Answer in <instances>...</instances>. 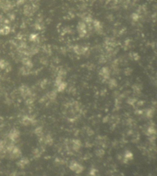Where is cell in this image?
I'll return each mask as SVG.
<instances>
[{
    "mask_svg": "<svg viewBox=\"0 0 157 176\" xmlns=\"http://www.w3.org/2000/svg\"><path fill=\"white\" fill-rule=\"evenodd\" d=\"M8 67L7 63L5 62L4 60L0 59V70H5Z\"/></svg>",
    "mask_w": 157,
    "mask_h": 176,
    "instance_id": "obj_1",
    "label": "cell"
}]
</instances>
